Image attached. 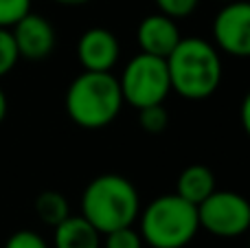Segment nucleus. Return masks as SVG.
I'll list each match as a JSON object with an SVG mask.
<instances>
[{"instance_id":"4468645a","label":"nucleus","mask_w":250,"mask_h":248,"mask_svg":"<svg viewBox=\"0 0 250 248\" xmlns=\"http://www.w3.org/2000/svg\"><path fill=\"white\" fill-rule=\"evenodd\" d=\"M138 123H141L143 132H147V134H160L169 125V112L165 110L163 103L147 105V108L138 110Z\"/></svg>"},{"instance_id":"b1692460","label":"nucleus","mask_w":250,"mask_h":248,"mask_svg":"<svg viewBox=\"0 0 250 248\" xmlns=\"http://www.w3.org/2000/svg\"><path fill=\"white\" fill-rule=\"evenodd\" d=\"M248 248H250V242H248Z\"/></svg>"},{"instance_id":"9b49d317","label":"nucleus","mask_w":250,"mask_h":248,"mask_svg":"<svg viewBox=\"0 0 250 248\" xmlns=\"http://www.w3.org/2000/svg\"><path fill=\"white\" fill-rule=\"evenodd\" d=\"M53 248H101V233L83 215H68L53 227Z\"/></svg>"},{"instance_id":"7ed1b4c3","label":"nucleus","mask_w":250,"mask_h":248,"mask_svg":"<svg viewBox=\"0 0 250 248\" xmlns=\"http://www.w3.org/2000/svg\"><path fill=\"white\" fill-rule=\"evenodd\" d=\"M123 92L112 73L86 70L66 90V112L75 125L83 130H101L119 117Z\"/></svg>"},{"instance_id":"dca6fc26","label":"nucleus","mask_w":250,"mask_h":248,"mask_svg":"<svg viewBox=\"0 0 250 248\" xmlns=\"http://www.w3.org/2000/svg\"><path fill=\"white\" fill-rule=\"evenodd\" d=\"M104 248H143V237L138 231H134L132 227H123L117 231L105 233Z\"/></svg>"},{"instance_id":"5701e85b","label":"nucleus","mask_w":250,"mask_h":248,"mask_svg":"<svg viewBox=\"0 0 250 248\" xmlns=\"http://www.w3.org/2000/svg\"><path fill=\"white\" fill-rule=\"evenodd\" d=\"M220 2H230V0H220Z\"/></svg>"},{"instance_id":"f8f14e48","label":"nucleus","mask_w":250,"mask_h":248,"mask_svg":"<svg viewBox=\"0 0 250 248\" xmlns=\"http://www.w3.org/2000/svg\"><path fill=\"white\" fill-rule=\"evenodd\" d=\"M215 176L207 165H189L180 171L176 180V193L187 202L198 207L215 191Z\"/></svg>"},{"instance_id":"ddd939ff","label":"nucleus","mask_w":250,"mask_h":248,"mask_svg":"<svg viewBox=\"0 0 250 248\" xmlns=\"http://www.w3.org/2000/svg\"><path fill=\"white\" fill-rule=\"evenodd\" d=\"M35 213L44 224L57 227L62 220H66L70 215V205L64 193L48 189V191H42L35 198Z\"/></svg>"},{"instance_id":"20e7f679","label":"nucleus","mask_w":250,"mask_h":248,"mask_svg":"<svg viewBox=\"0 0 250 248\" xmlns=\"http://www.w3.org/2000/svg\"><path fill=\"white\" fill-rule=\"evenodd\" d=\"M141 237L151 248H185L200 231L198 207L178 193L158 196L138 213Z\"/></svg>"},{"instance_id":"412c9836","label":"nucleus","mask_w":250,"mask_h":248,"mask_svg":"<svg viewBox=\"0 0 250 248\" xmlns=\"http://www.w3.org/2000/svg\"><path fill=\"white\" fill-rule=\"evenodd\" d=\"M7 110H9L7 95H4V90L0 88V123H2V121H4V117H7Z\"/></svg>"},{"instance_id":"a211bd4d","label":"nucleus","mask_w":250,"mask_h":248,"mask_svg":"<svg viewBox=\"0 0 250 248\" xmlns=\"http://www.w3.org/2000/svg\"><path fill=\"white\" fill-rule=\"evenodd\" d=\"M198 2L200 0H156V7H158L160 13L178 20V18L191 16L198 7Z\"/></svg>"},{"instance_id":"9d476101","label":"nucleus","mask_w":250,"mask_h":248,"mask_svg":"<svg viewBox=\"0 0 250 248\" xmlns=\"http://www.w3.org/2000/svg\"><path fill=\"white\" fill-rule=\"evenodd\" d=\"M136 40L138 46H141V53L167 60L169 53L182 40V35L176 20L158 11V13H149V16H145L141 20V24L136 29Z\"/></svg>"},{"instance_id":"1a4fd4ad","label":"nucleus","mask_w":250,"mask_h":248,"mask_svg":"<svg viewBox=\"0 0 250 248\" xmlns=\"http://www.w3.org/2000/svg\"><path fill=\"white\" fill-rule=\"evenodd\" d=\"M119 55H121V46L117 35L104 26H92L83 31L77 42V60L83 70L110 73L119 62Z\"/></svg>"},{"instance_id":"39448f33","label":"nucleus","mask_w":250,"mask_h":248,"mask_svg":"<svg viewBox=\"0 0 250 248\" xmlns=\"http://www.w3.org/2000/svg\"><path fill=\"white\" fill-rule=\"evenodd\" d=\"M119 86L123 92V101L136 110L163 103L171 92L167 62L163 57L138 53L123 68Z\"/></svg>"},{"instance_id":"423d86ee","label":"nucleus","mask_w":250,"mask_h":248,"mask_svg":"<svg viewBox=\"0 0 250 248\" xmlns=\"http://www.w3.org/2000/svg\"><path fill=\"white\" fill-rule=\"evenodd\" d=\"M198 220L208 235L233 240L250 231V202L237 191L215 189L198 205Z\"/></svg>"},{"instance_id":"f257e3e1","label":"nucleus","mask_w":250,"mask_h":248,"mask_svg":"<svg viewBox=\"0 0 250 248\" xmlns=\"http://www.w3.org/2000/svg\"><path fill=\"white\" fill-rule=\"evenodd\" d=\"M165 62L171 90L182 99H208L222 83V57L202 38H182Z\"/></svg>"},{"instance_id":"6ab92c4d","label":"nucleus","mask_w":250,"mask_h":248,"mask_svg":"<svg viewBox=\"0 0 250 248\" xmlns=\"http://www.w3.org/2000/svg\"><path fill=\"white\" fill-rule=\"evenodd\" d=\"M4 248H48L46 240L35 231H16L4 242Z\"/></svg>"},{"instance_id":"2eb2a0df","label":"nucleus","mask_w":250,"mask_h":248,"mask_svg":"<svg viewBox=\"0 0 250 248\" xmlns=\"http://www.w3.org/2000/svg\"><path fill=\"white\" fill-rule=\"evenodd\" d=\"M18 60H20V53H18L11 29H2L0 26V77L11 73L13 66L18 64Z\"/></svg>"},{"instance_id":"0eeeda50","label":"nucleus","mask_w":250,"mask_h":248,"mask_svg":"<svg viewBox=\"0 0 250 248\" xmlns=\"http://www.w3.org/2000/svg\"><path fill=\"white\" fill-rule=\"evenodd\" d=\"M213 40L226 55L250 57V2L230 0L213 18Z\"/></svg>"},{"instance_id":"4be33fe9","label":"nucleus","mask_w":250,"mask_h":248,"mask_svg":"<svg viewBox=\"0 0 250 248\" xmlns=\"http://www.w3.org/2000/svg\"><path fill=\"white\" fill-rule=\"evenodd\" d=\"M53 2L62 4V7H82V4H88L90 0H53Z\"/></svg>"},{"instance_id":"aec40b11","label":"nucleus","mask_w":250,"mask_h":248,"mask_svg":"<svg viewBox=\"0 0 250 248\" xmlns=\"http://www.w3.org/2000/svg\"><path fill=\"white\" fill-rule=\"evenodd\" d=\"M239 117H242L244 130H246V134L250 136V90L246 92V97H244V101H242V110H239Z\"/></svg>"},{"instance_id":"f3484780","label":"nucleus","mask_w":250,"mask_h":248,"mask_svg":"<svg viewBox=\"0 0 250 248\" xmlns=\"http://www.w3.org/2000/svg\"><path fill=\"white\" fill-rule=\"evenodd\" d=\"M29 11H31V0H0V26L11 29Z\"/></svg>"},{"instance_id":"6e6552de","label":"nucleus","mask_w":250,"mask_h":248,"mask_svg":"<svg viewBox=\"0 0 250 248\" xmlns=\"http://www.w3.org/2000/svg\"><path fill=\"white\" fill-rule=\"evenodd\" d=\"M11 35L16 40L20 57L31 62L46 60L55 48V29H53V24L44 16L33 11H29L11 26Z\"/></svg>"},{"instance_id":"f03ea898","label":"nucleus","mask_w":250,"mask_h":248,"mask_svg":"<svg viewBox=\"0 0 250 248\" xmlns=\"http://www.w3.org/2000/svg\"><path fill=\"white\" fill-rule=\"evenodd\" d=\"M141 213V198L121 174H101L88 183L82 196V215L101 233L132 227Z\"/></svg>"}]
</instances>
